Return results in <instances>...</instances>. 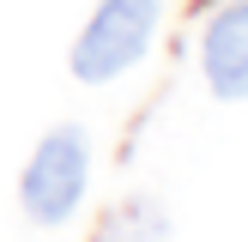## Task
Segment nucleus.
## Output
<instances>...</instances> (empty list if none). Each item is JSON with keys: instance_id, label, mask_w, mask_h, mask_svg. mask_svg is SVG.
Returning <instances> with one entry per match:
<instances>
[{"instance_id": "nucleus-3", "label": "nucleus", "mask_w": 248, "mask_h": 242, "mask_svg": "<svg viewBox=\"0 0 248 242\" xmlns=\"http://www.w3.org/2000/svg\"><path fill=\"white\" fill-rule=\"evenodd\" d=\"M200 67L206 85H212L224 103H242L248 97V0L224 6L200 36Z\"/></svg>"}, {"instance_id": "nucleus-1", "label": "nucleus", "mask_w": 248, "mask_h": 242, "mask_svg": "<svg viewBox=\"0 0 248 242\" xmlns=\"http://www.w3.org/2000/svg\"><path fill=\"white\" fill-rule=\"evenodd\" d=\"M157 6H164V0H103V6L91 12V24L79 30L73 55H67L73 60V79H85V85L121 79V73L145 55V43H152Z\"/></svg>"}, {"instance_id": "nucleus-2", "label": "nucleus", "mask_w": 248, "mask_h": 242, "mask_svg": "<svg viewBox=\"0 0 248 242\" xmlns=\"http://www.w3.org/2000/svg\"><path fill=\"white\" fill-rule=\"evenodd\" d=\"M85 182H91V145H85V127L43 133V145L31 151V164H24V176H18L24 218H36V224H67L73 206L85 200Z\"/></svg>"}]
</instances>
